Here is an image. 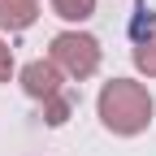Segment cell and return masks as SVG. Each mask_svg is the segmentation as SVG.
Masks as SVG:
<instances>
[{
  "label": "cell",
  "mask_w": 156,
  "mask_h": 156,
  "mask_svg": "<svg viewBox=\"0 0 156 156\" xmlns=\"http://www.w3.org/2000/svg\"><path fill=\"white\" fill-rule=\"evenodd\" d=\"M95 113H100L104 130L130 139V134H143L147 122H152V95H147L143 83H134V78H113V83L100 87Z\"/></svg>",
  "instance_id": "1"
},
{
  "label": "cell",
  "mask_w": 156,
  "mask_h": 156,
  "mask_svg": "<svg viewBox=\"0 0 156 156\" xmlns=\"http://www.w3.org/2000/svg\"><path fill=\"white\" fill-rule=\"evenodd\" d=\"M61 78H65V74L56 69L52 61H30V65H22V91L30 95V100L44 104L48 126H61L65 117H69V108H74V95L65 91Z\"/></svg>",
  "instance_id": "2"
},
{
  "label": "cell",
  "mask_w": 156,
  "mask_h": 156,
  "mask_svg": "<svg viewBox=\"0 0 156 156\" xmlns=\"http://www.w3.org/2000/svg\"><path fill=\"white\" fill-rule=\"evenodd\" d=\"M48 61L61 69L65 78L83 83L100 69V39L87 35V30H61L52 35V48H48Z\"/></svg>",
  "instance_id": "3"
},
{
  "label": "cell",
  "mask_w": 156,
  "mask_h": 156,
  "mask_svg": "<svg viewBox=\"0 0 156 156\" xmlns=\"http://www.w3.org/2000/svg\"><path fill=\"white\" fill-rule=\"evenodd\" d=\"M39 17V0H0V30H26Z\"/></svg>",
  "instance_id": "4"
},
{
  "label": "cell",
  "mask_w": 156,
  "mask_h": 156,
  "mask_svg": "<svg viewBox=\"0 0 156 156\" xmlns=\"http://www.w3.org/2000/svg\"><path fill=\"white\" fill-rule=\"evenodd\" d=\"M52 13L65 22H87L95 13V0H52Z\"/></svg>",
  "instance_id": "5"
},
{
  "label": "cell",
  "mask_w": 156,
  "mask_h": 156,
  "mask_svg": "<svg viewBox=\"0 0 156 156\" xmlns=\"http://www.w3.org/2000/svg\"><path fill=\"white\" fill-rule=\"evenodd\" d=\"M134 65H139L147 78H156V30H152L147 39H139V44H134Z\"/></svg>",
  "instance_id": "6"
},
{
  "label": "cell",
  "mask_w": 156,
  "mask_h": 156,
  "mask_svg": "<svg viewBox=\"0 0 156 156\" xmlns=\"http://www.w3.org/2000/svg\"><path fill=\"white\" fill-rule=\"evenodd\" d=\"M9 74H13V52H9L5 39H0V83H9Z\"/></svg>",
  "instance_id": "7"
}]
</instances>
